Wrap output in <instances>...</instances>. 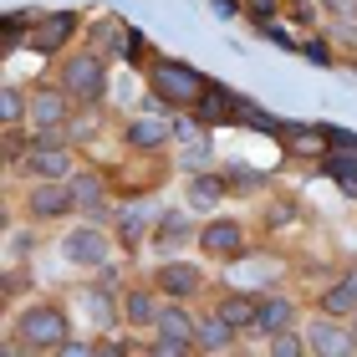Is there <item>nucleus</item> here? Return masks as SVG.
Returning <instances> with one entry per match:
<instances>
[{
  "label": "nucleus",
  "mask_w": 357,
  "mask_h": 357,
  "mask_svg": "<svg viewBox=\"0 0 357 357\" xmlns=\"http://www.w3.org/2000/svg\"><path fill=\"white\" fill-rule=\"evenodd\" d=\"M6 337H10L26 357H56V352L77 337L72 306L61 301V296H31V301H21V306H10Z\"/></svg>",
  "instance_id": "nucleus-1"
},
{
  "label": "nucleus",
  "mask_w": 357,
  "mask_h": 357,
  "mask_svg": "<svg viewBox=\"0 0 357 357\" xmlns=\"http://www.w3.org/2000/svg\"><path fill=\"white\" fill-rule=\"evenodd\" d=\"M143 82H149V102L158 112H194L209 87L189 61H174V56H149L143 61Z\"/></svg>",
  "instance_id": "nucleus-2"
},
{
  "label": "nucleus",
  "mask_w": 357,
  "mask_h": 357,
  "mask_svg": "<svg viewBox=\"0 0 357 357\" xmlns=\"http://www.w3.org/2000/svg\"><path fill=\"white\" fill-rule=\"evenodd\" d=\"M194 250H199L204 266H220V271L250 261V255H255V220L225 215V209H220V215L199 220V240H194Z\"/></svg>",
  "instance_id": "nucleus-3"
},
{
  "label": "nucleus",
  "mask_w": 357,
  "mask_h": 357,
  "mask_svg": "<svg viewBox=\"0 0 357 357\" xmlns=\"http://www.w3.org/2000/svg\"><path fill=\"white\" fill-rule=\"evenodd\" d=\"M112 250H118V235H112L107 225L72 220V225H61V235H56L61 266L77 271V275H102V271L112 266Z\"/></svg>",
  "instance_id": "nucleus-4"
},
{
  "label": "nucleus",
  "mask_w": 357,
  "mask_h": 357,
  "mask_svg": "<svg viewBox=\"0 0 357 357\" xmlns=\"http://www.w3.org/2000/svg\"><path fill=\"white\" fill-rule=\"evenodd\" d=\"M52 82L77 107H102L107 102V61L97 52H87V46H72L61 61H52Z\"/></svg>",
  "instance_id": "nucleus-5"
},
{
  "label": "nucleus",
  "mask_w": 357,
  "mask_h": 357,
  "mask_svg": "<svg viewBox=\"0 0 357 357\" xmlns=\"http://www.w3.org/2000/svg\"><path fill=\"white\" fill-rule=\"evenodd\" d=\"M149 281L164 301H184V306H204L209 291L220 286L215 275H209V266L194 261V255H164V261L149 271Z\"/></svg>",
  "instance_id": "nucleus-6"
},
{
  "label": "nucleus",
  "mask_w": 357,
  "mask_h": 357,
  "mask_svg": "<svg viewBox=\"0 0 357 357\" xmlns=\"http://www.w3.org/2000/svg\"><path fill=\"white\" fill-rule=\"evenodd\" d=\"M67 189H72V204H77V220H87V225H107L112 230V220H118V184H112V174L107 169H97V164H82L72 178H67Z\"/></svg>",
  "instance_id": "nucleus-7"
},
{
  "label": "nucleus",
  "mask_w": 357,
  "mask_h": 357,
  "mask_svg": "<svg viewBox=\"0 0 357 357\" xmlns=\"http://www.w3.org/2000/svg\"><path fill=\"white\" fill-rule=\"evenodd\" d=\"M15 215H21V225H36V230H61V225L77 220V204L67 184H21Z\"/></svg>",
  "instance_id": "nucleus-8"
},
{
  "label": "nucleus",
  "mask_w": 357,
  "mask_h": 357,
  "mask_svg": "<svg viewBox=\"0 0 357 357\" xmlns=\"http://www.w3.org/2000/svg\"><path fill=\"white\" fill-rule=\"evenodd\" d=\"M306 312H312V301H301L296 291H286V286H275V291H261V306H255V332L245 337V342H271V337H281V332H296Z\"/></svg>",
  "instance_id": "nucleus-9"
},
{
  "label": "nucleus",
  "mask_w": 357,
  "mask_h": 357,
  "mask_svg": "<svg viewBox=\"0 0 357 357\" xmlns=\"http://www.w3.org/2000/svg\"><path fill=\"white\" fill-rule=\"evenodd\" d=\"M77 36H87V26H82V15H77V10H41L26 46L36 56H46V61H61L77 46Z\"/></svg>",
  "instance_id": "nucleus-10"
},
{
  "label": "nucleus",
  "mask_w": 357,
  "mask_h": 357,
  "mask_svg": "<svg viewBox=\"0 0 357 357\" xmlns=\"http://www.w3.org/2000/svg\"><path fill=\"white\" fill-rule=\"evenodd\" d=\"M174 133H178V123H169L164 112H133V118L118 128L123 149L133 158H164V153H174Z\"/></svg>",
  "instance_id": "nucleus-11"
},
{
  "label": "nucleus",
  "mask_w": 357,
  "mask_h": 357,
  "mask_svg": "<svg viewBox=\"0 0 357 357\" xmlns=\"http://www.w3.org/2000/svg\"><path fill=\"white\" fill-rule=\"evenodd\" d=\"M82 164H87V158L77 149H67V143H61V149H26L15 178H26V184H67Z\"/></svg>",
  "instance_id": "nucleus-12"
},
{
  "label": "nucleus",
  "mask_w": 357,
  "mask_h": 357,
  "mask_svg": "<svg viewBox=\"0 0 357 357\" xmlns=\"http://www.w3.org/2000/svg\"><path fill=\"white\" fill-rule=\"evenodd\" d=\"M158 312H164V296L153 291V281L149 275H133L123 286V332L128 337H153Z\"/></svg>",
  "instance_id": "nucleus-13"
},
{
  "label": "nucleus",
  "mask_w": 357,
  "mask_h": 357,
  "mask_svg": "<svg viewBox=\"0 0 357 357\" xmlns=\"http://www.w3.org/2000/svg\"><path fill=\"white\" fill-rule=\"evenodd\" d=\"M301 332H306V352H312V357H357V332H352V321L306 312Z\"/></svg>",
  "instance_id": "nucleus-14"
},
{
  "label": "nucleus",
  "mask_w": 357,
  "mask_h": 357,
  "mask_svg": "<svg viewBox=\"0 0 357 357\" xmlns=\"http://www.w3.org/2000/svg\"><path fill=\"white\" fill-rule=\"evenodd\" d=\"M77 118V102L56 82H31V128L26 133H56Z\"/></svg>",
  "instance_id": "nucleus-15"
},
{
  "label": "nucleus",
  "mask_w": 357,
  "mask_h": 357,
  "mask_svg": "<svg viewBox=\"0 0 357 357\" xmlns=\"http://www.w3.org/2000/svg\"><path fill=\"white\" fill-rule=\"evenodd\" d=\"M312 312H317V317H337V321H352V317H357V261H347L327 286L317 291V296H312Z\"/></svg>",
  "instance_id": "nucleus-16"
},
{
  "label": "nucleus",
  "mask_w": 357,
  "mask_h": 357,
  "mask_svg": "<svg viewBox=\"0 0 357 357\" xmlns=\"http://www.w3.org/2000/svg\"><path fill=\"white\" fill-rule=\"evenodd\" d=\"M255 306H261L255 291H240V286H215L209 291V312H215L225 327H235L240 337L255 332Z\"/></svg>",
  "instance_id": "nucleus-17"
},
{
  "label": "nucleus",
  "mask_w": 357,
  "mask_h": 357,
  "mask_svg": "<svg viewBox=\"0 0 357 357\" xmlns=\"http://www.w3.org/2000/svg\"><path fill=\"white\" fill-rule=\"evenodd\" d=\"M87 52H97L112 67V61H128V46H133V26H123L118 15H97V21L87 26V36H82Z\"/></svg>",
  "instance_id": "nucleus-18"
},
{
  "label": "nucleus",
  "mask_w": 357,
  "mask_h": 357,
  "mask_svg": "<svg viewBox=\"0 0 357 357\" xmlns=\"http://www.w3.org/2000/svg\"><path fill=\"white\" fill-rule=\"evenodd\" d=\"M174 169H184V174H204L209 164H215V149H209V128L199 123H178V133H174Z\"/></svg>",
  "instance_id": "nucleus-19"
},
{
  "label": "nucleus",
  "mask_w": 357,
  "mask_h": 357,
  "mask_svg": "<svg viewBox=\"0 0 357 357\" xmlns=\"http://www.w3.org/2000/svg\"><path fill=\"white\" fill-rule=\"evenodd\" d=\"M275 143L301 164H321L327 158V123H281Z\"/></svg>",
  "instance_id": "nucleus-20"
},
{
  "label": "nucleus",
  "mask_w": 357,
  "mask_h": 357,
  "mask_svg": "<svg viewBox=\"0 0 357 357\" xmlns=\"http://www.w3.org/2000/svg\"><path fill=\"white\" fill-rule=\"evenodd\" d=\"M230 199V189H225V174L220 169H204V174H189L184 178V209H194V215H220V204Z\"/></svg>",
  "instance_id": "nucleus-21"
},
{
  "label": "nucleus",
  "mask_w": 357,
  "mask_h": 357,
  "mask_svg": "<svg viewBox=\"0 0 357 357\" xmlns=\"http://www.w3.org/2000/svg\"><path fill=\"white\" fill-rule=\"evenodd\" d=\"M194 240H199V220L184 215V209H169V215H158L153 225V250H194Z\"/></svg>",
  "instance_id": "nucleus-22"
},
{
  "label": "nucleus",
  "mask_w": 357,
  "mask_h": 357,
  "mask_svg": "<svg viewBox=\"0 0 357 357\" xmlns=\"http://www.w3.org/2000/svg\"><path fill=\"white\" fill-rule=\"evenodd\" d=\"M245 337H240L235 327H225V321L209 312V301L199 306V337H194V352H204V357H230Z\"/></svg>",
  "instance_id": "nucleus-23"
},
{
  "label": "nucleus",
  "mask_w": 357,
  "mask_h": 357,
  "mask_svg": "<svg viewBox=\"0 0 357 357\" xmlns=\"http://www.w3.org/2000/svg\"><path fill=\"white\" fill-rule=\"evenodd\" d=\"M194 123L199 128H225V123H240V97L230 87H220V82H209L204 97H199V107H194Z\"/></svg>",
  "instance_id": "nucleus-24"
},
{
  "label": "nucleus",
  "mask_w": 357,
  "mask_h": 357,
  "mask_svg": "<svg viewBox=\"0 0 357 357\" xmlns=\"http://www.w3.org/2000/svg\"><path fill=\"white\" fill-rule=\"evenodd\" d=\"M158 337H169V342H184L194 347V337H199V306H184V301H164V312H158Z\"/></svg>",
  "instance_id": "nucleus-25"
},
{
  "label": "nucleus",
  "mask_w": 357,
  "mask_h": 357,
  "mask_svg": "<svg viewBox=\"0 0 357 357\" xmlns=\"http://www.w3.org/2000/svg\"><path fill=\"white\" fill-rule=\"evenodd\" d=\"M153 215L143 204H123L118 209V220H112V235H118V250H138L143 240H153Z\"/></svg>",
  "instance_id": "nucleus-26"
},
{
  "label": "nucleus",
  "mask_w": 357,
  "mask_h": 357,
  "mask_svg": "<svg viewBox=\"0 0 357 357\" xmlns=\"http://www.w3.org/2000/svg\"><path fill=\"white\" fill-rule=\"evenodd\" d=\"M0 128L6 133H26L31 128V87H21V82L0 87Z\"/></svg>",
  "instance_id": "nucleus-27"
},
{
  "label": "nucleus",
  "mask_w": 357,
  "mask_h": 357,
  "mask_svg": "<svg viewBox=\"0 0 357 357\" xmlns=\"http://www.w3.org/2000/svg\"><path fill=\"white\" fill-rule=\"evenodd\" d=\"M225 189H230V199H255V194H271V174L250 169V164H225Z\"/></svg>",
  "instance_id": "nucleus-28"
},
{
  "label": "nucleus",
  "mask_w": 357,
  "mask_h": 357,
  "mask_svg": "<svg viewBox=\"0 0 357 357\" xmlns=\"http://www.w3.org/2000/svg\"><path fill=\"white\" fill-rule=\"evenodd\" d=\"M102 133H107V128H102V107H77V118L67 123V143L77 153H87Z\"/></svg>",
  "instance_id": "nucleus-29"
},
{
  "label": "nucleus",
  "mask_w": 357,
  "mask_h": 357,
  "mask_svg": "<svg viewBox=\"0 0 357 357\" xmlns=\"http://www.w3.org/2000/svg\"><path fill=\"white\" fill-rule=\"evenodd\" d=\"M306 215H301V199H291V194H275V199L266 204V215H261V225L255 230L261 235H275V230H291V225H301Z\"/></svg>",
  "instance_id": "nucleus-30"
},
{
  "label": "nucleus",
  "mask_w": 357,
  "mask_h": 357,
  "mask_svg": "<svg viewBox=\"0 0 357 357\" xmlns=\"http://www.w3.org/2000/svg\"><path fill=\"white\" fill-rule=\"evenodd\" d=\"M321 169H327V178L347 194V199H357V153H327Z\"/></svg>",
  "instance_id": "nucleus-31"
},
{
  "label": "nucleus",
  "mask_w": 357,
  "mask_h": 357,
  "mask_svg": "<svg viewBox=\"0 0 357 357\" xmlns=\"http://www.w3.org/2000/svg\"><path fill=\"white\" fill-rule=\"evenodd\" d=\"M240 10H245L250 21L266 31V26H275V21L286 15V0H240Z\"/></svg>",
  "instance_id": "nucleus-32"
},
{
  "label": "nucleus",
  "mask_w": 357,
  "mask_h": 357,
  "mask_svg": "<svg viewBox=\"0 0 357 357\" xmlns=\"http://www.w3.org/2000/svg\"><path fill=\"white\" fill-rule=\"evenodd\" d=\"M266 357H312V352H306V332L296 327V332L271 337V342H266Z\"/></svg>",
  "instance_id": "nucleus-33"
},
{
  "label": "nucleus",
  "mask_w": 357,
  "mask_h": 357,
  "mask_svg": "<svg viewBox=\"0 0 357 357\" xmlns=\"http://www.w3.org/2000/svg\"><path fill=\"white\" fill-rule=\"evenodd\" d=\"M138 357H194V347L184 342H169V337H138Z\"/></svg>",
  "instance_id": "nucleus-34"
},
{
  "label": "nucleus",
  "mask_w": 357,
  "mask_h": 357,
  "mask_svg": "<svg viewBox=\"0 0 357 357\" xmlns=\"http://www.w3.org/2000/svg\"><path fill=\"white\" fill-rule=\"evenodd\" d=\"M56 357H102V337H92V332H77L67 347H61Z\"/></svg>",
  "instance_id": "nucleus-35"
},
{
  "label": "nucleus",
  "mask_w": 357,
  "mask_h": 357,
  "mask_svg": "<svg viewBox=\"0 0 357 357\" xmlns=\"http://www.w3.org/2000/svg\"><path fill=\"white\" fill-rule=\"evenodd\" d=\"M317 6H321V15H327V21H337V26L357 21V0H317Z\"/></svg>",
  "instance_id": "nucleus-36"
},
{
  "label": "nucleus",
  "mask_w": 357,
  "mask_h": 357,
  "mask_svg": "<svg viewBox=\"0 0 357 357\" xmlns=\"http://www.w3.org/2000/svg\"><path fill=\"white\" fill-rule=\"evenodd\" d=\"M286 15H291L296 26H312V21H317V10L306 6V0H286Z\"/></svg>",
  "instance_id": "nucleus-37"
},
{
  "label": "nucleus",
  "mask_w": 357,
  "mask_h": 357,
  "mask_svg": "<svg viewBox=\"0 0 357 357\" xmlns=\"http://www.w3.org/2000/svg\"><path fill=\"white\" fill-rule=\"evenodd\" d=\"M306 56H312V61H332V52H327V41H306Z\"/></svg>",
  "instance_id": "nucleus-38"
},
{
  "label": "nucleus",
  "mask_w": 357,
  "mask_h": 357,
  "mask_svg": "<svg viewBox=\"0 0 357 357\" xmlns=\"http://www.w3.org/2000/svg\"><path fill=\"white\" fill-rule=\"evenodd\" d=\"M0 357H26V352H21V347H15L10 337H6V347H0Z\"/></svg>",
  "instance_id": "nucleus-39"
},
{
  "label": "nucleus",
  "mask_w": 357,
  "mask_h": 357,
  "mask_svg": "<svg viewBox=\"0 0 357 357\" xmlns=\"http://www.w3.org/2000/svg\"><path fill=\"white\" fill-rule=\"evenodd\" d=\"M230 357H266V347H261V352H250V347H245V342H240V347H235V352H230Z\"/></svg>",
  "instance_id": "nucleus-40"
},
{
  "label": "nucleus",
  "mask_w": 357,
  "mask_h": 357,
  "mask_svg": "<svg viewBox=\"0 0 357 357\" xmlns=\"http://www.w3.org/2000/svg\"><path fill=\"white\" fill-rule=\"evenodd\" d=\"M352 332H357V317H352Z\"/></svg>",
  "instance_id": "nucleus-41"
},
{
  "label": "nucleus",
  "mask_w": 357,
  "mask_h": 357,
  "mask_svg": "<svg viewBox=\"0 0 357 357\" xmlns=\"http://www.w3.org/2000/svg\"><path fill=\"white\" fill-rule=\"evenodd\" d=\"M194 357H204V352H194Z\"/></svg>",
  "instance_id": "nucleus-42"
}]
</instances>
